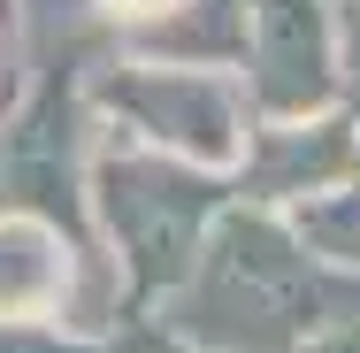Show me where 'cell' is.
Wrapping results in <instances>:
<instances>
[{
  "label": "cell",
  "instance_id": "9c48e42d",
  "mask_svg": "<svg viewBox=\"0 0 360 353\" xmlns=\"http://www.w3.org/2000/svg\"><path fill=\"white\" fill-rule=\"evenodd\" d=\"M291 353H360V323H322L314 338H299Z\"/></svg>",
  "mask_w": 360,
  "mask_h": 353
},
{
  "label": "cell",
  "instance_id": "ba28073f",
  "mask_svg": "<svg viewBox=\"0 0 360 353\" xmlns=\"http://www.w3.org/2000/svg\"><path fill=\"white\" fill-rule=\"evenodd\" d=\"M0 353H100V346L62 338V330H46V323H31V315H8V323H0Z\"/></svg>",
  "mask_w": 360,
  "mask_h": 353
},
{
  "label": "cell",
  "instance_id": "277c9868",
  "mask_svg": "<svg viewBox=\"0 0 360 353\" xmlns=\"http://www.w3.org/2000/svg\"><path fill=\"white\" fill-rule=\"evenodd\" d=\"M245 85L261 116H322L338 92V16L330 0H245Z\"/></svg>",
  "mask_w": 360,
  "mask_h": 353
},
{
  "label": "cell",
  "instance_id": "8992f818",
  "mask_svg": "<svg viewBox=\"0 0 360 353\" xmlns=\"http://www.w3.org/2000/svg\"><path fill=\"white\" fill-rule=\"evenodd\" d=\"M70 246L46 215H0V323L8 315H46L62 307Z\"/></svg>",
  "mask_w": 360,
  "mask_h": 353
},
{
  "label": "cell",
  "instance_id": "3957f363",
  "mask_svg": "<svg viewBox=\"0 0 360 353\" xmlns=\"http://www.w3.org/2000/svg\"><path fill=\"white\" fill-rule=\"evenodd\" d=\"M100 108L153 154H176L192 169H230L245 154V92L222 70L184 62H115L100 77Z\"/></svg>",
  "mask_w": 360,
  "mask_h": 353
},
{
  "label": "cell",
  "instance_id": "52a82bcc",
  "mask_svg": "<svg viewBox=\"0 0 360 353\" xmlns=\"http://www.w3.org/2000/svg\"><path fill=\"white\" fill-rule=\"evenodd\" d=\"M284 223H291V238H299L314 261H330V269H360V177L314 192V200H291Z\"/></svg>",
  "mask_w": 360,
  "mask_h": 353
},
{
  "label": "cell",
  "instance_id": "5b68a950",
  "mask_svg": "<svg viewBox=\"0 0 360 353\" xmlns=\"http://www.w3.org/2000/svg\"><path fill=\"white\" fill-rule=\"evenodd\" d=\"M360 177V123L345 116H269L245 139V192L261 200H314Z\"/></svg>",
  "mask_w": 360,
  "mask_h": 353
},
{
  "label": "cell",
  "instance_id": "6da1fadb",
  "mask_svg": "<svg viewBox=\"0 0 360 353\" xmlns=\"http://www.w3.org/2000/svg\"><path fill=\"white\" fill-rule=\"evenodd\" d=\"M184 292V338L230 353H291L330 323V292L314 277V254L269 208H222Z\"/></svg>",
  "mask_w": 360,
  "mask_h": 353
},
{
  "label": "cell",
  "instance_id": "7a4b0ae2",
  "mask_svg": "<svg viewBox=\"0 0 360 353\" xmlns=\"http://www.w3.org/2000/svg\"><path fill=\"white\" fill-rule=\"evenodd\" d=\"M92 208L108 215L139 292H176L192 277L200 246H207V223L222 215V192L207 169L131 139V146H108L92 161Z\"/></svg>",
  "mask_w": 360,
  "mask_h": 353
},
{
  "label": "cell",
  "instance_id": "8fae6325",
  "mask_svg": "<svg viewBox=\"0 0 360 353\" xmlns=\"http://www.w3.org/2000/svg\"><path fill=\"white\" fill-rule=\"evenodd\" d=\"M131 353H200V346H176V338H139Z\"/></svg>",
  "mask_w": 360,
  "mask_h": 353
},
{
  "label": "cell",
  "instance_id": "30bf717a",
  "mask_svg": "<svg viewBox=\"0 0 360 353\" xmlns=\"http://www.w3.org/2000/svg\"><path fill=\"white\" fill-rule=\"evenodd\" d=\"M108 8H115V16H169L176 0H108Z\"/></svg>",
  "mask_w": 360,
  "mask_h": 353
}]
</instances>
